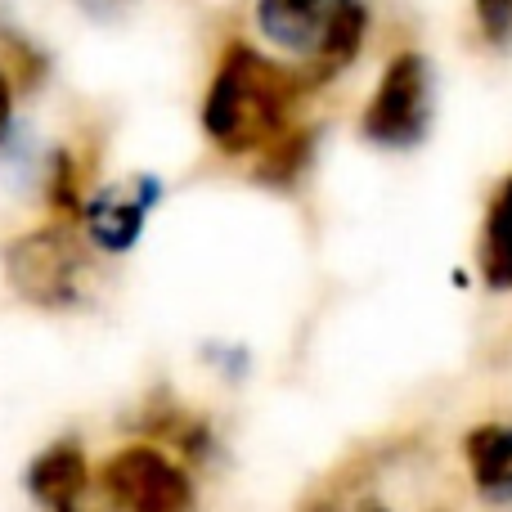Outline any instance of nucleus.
I'll list each match as a JSON object with an SVG mask.
<instances>
[{"mask_svg":"<svg viewBox=\"0 0 512 512\" xmlns=\"http://www.w3.org/2000/svg\"><path fill=\"white\" fill-rule=\"evenodd\" d=\"M256 27L283 54H297L310 81H328L360 54L369 0H256Z\"/></svg>","mask_w":512,"mask_h":512,"instance_id":"nucleus-2","label":"nucleus"},{"mask_svg":"<svg viewBox=\"0 0 512 512\" xmlns=\"http://www.w3.org/2000/svg\"><path fill=\"white\" fill-rule=\"evenodd\" d=\"M481 499L512 504V423H481L463 441Z\"/></svg>","mask_w":512,"mask_h":512,"instance_id":"nucleus-8","label":"nucleus"},{"mask_svg":"<svg viewBox=\"0 0 512 512\" xmlns=\"http://www.w3.org/2000/svg\"><path fill=\"white\" fill-rule=\"evenodd\" d=\"M432 99V63L414 50L396 54L364 108V140L382 149H414L432 126Z\"/></svg>","mask_w":512,"mask_h":512,"instance_id":"nucleus-4","label":"nucleus"},{"mask_svg":"<svg viewBox=\"0 0 512 512\" xmlns=\"http://www.w3.org/2000/svg\"><path fill=\"white\" fill-rule=\"evenodd\" d=\"M369 512H382V508H369Z\"/></svg>","mask_w":512,"mask_h":512,"instance_id":"nucleus-14","label":"nucleus"},{"mask_svg":"<svg viewBox=\"0 0 512 512\" xmlns=\"http://www.w3.org/2000/svg\"><path fill=\"white\" fill-rule=\"evenodd\" d=\"M301 81L283 63L256 54L252 45H230L212 77L203 104V131L221 153L265 149L274 135H283Z\"/></svg>","mask_w":512,"mask_h":512,"instance_id":"nucleus-1","label":"nucleus"},{"mask_svg":"<svg viewBox=\"0 0 512 512\" xmlns=\"http://www.w3.org/2000/svg\"><path fill=\"white\" fill-rule=\"evenodd\" d=\"M472 5H477V23L490 41H512V0H472Z\"/></svg>","mask_w":512,"mask_h":512,"instance_id":"nucleus-11","label":"nucleus"},{"mask_svg":"<svg viewBox=\"0 0 512 512\" xmlns=\"http://www.w3.org/2000/svg\"><path fill=\"white\" fill-rule=\"evenodd\" d=\"M265 167L256 171L261 180H270V185H283V180H292L301 171V162H306L310 153V140L306 135H274L270 144H265Z\"/></svg>","mask_w":512,"mask_h":512,"instance_id":"nucleus-10","label":"nucleus"},{"mask_svg":"<svg viewBox=\"0 0 512 512\" xmlns=\"http://www.w3.org/2000/svg\"><path fill=\"white\" fill-rule=\"evenodd\" d=\"M9 108H14V90H9V77L0 72V140L9 131Z\"/></svg>","mask_w":512,"mask_h":512,"instance_id":"nucleus-13","label":"nucleus"},{"mask_svg":"<svg viewBox=\"0 0 512 512\" xmlns=\"http://www.w3.org/2000/svg\"><path fill=\"white\" fill-rule=\"evenodd\" d=\"M104 490L122 512H185L189 477L153 445H131L104 463Z\"/></svg>","mask_w":512,"mask_h":512,"instance_id":"nucleus-5","label":"nucleus"},{"mask_svg":"<svg viewBox=\"0 0 512 512\" xmlns=\"http://www.w3.org/2000/svg\"><path fill=\"white\" fill-rule=\"evenodd\" d=\"M162 203V180L153 176H131L117 180V185L99 189L86 203V230L90 243H99L104 252H126L135 248L149 212Z\"/></svg>","mask_w":512,"mask_h":512,"instance_id":"nucleus-6","label":"nucleus"},{"mask_svg":"<svg viewBox=\"0 0 512 512\" xmlns=\"http://www.w3.org/2000/svg\"><path fill=\"white\" fill-rule=\"evenodd\" d=\"M126 5H131V0H81V9L95 14V18H117Z\"/></svg>","mask_w":512,"mask_h":512,"instance_id":"nucleus-12","label":"nucleus"},{"mask_svg":"<svg viewBox=\"0 0 512 512\" xmlns=\"http://www.w3.org/2000/svg\"><path fill=\"white\" fill-rule=\"evenodd\" d=\"M86 454L77 441H59L27 468V490L45 512H72L77 499L86 495Z\"/></svg>","mask_w":512,"mask_h":512,"instance_id":"nucleus-7","label":"nucleus"},{"mask_svg":"<svg viewBox=\"0 0 512 512\" xmlns=\"http://www.w3.org/2000/svg\"><path fill=\"white\" fill-rule=\"evenodd\" d=\"M5 279L23 301L41 310L81 306L90 288V261L63 230H32L5 252Z\"/></svg>","mask_w":512,"mask_h":512,"instance_id":"nucleus-3","label":"nucleus"},{"mask_svg":"<svg viewBox=\"0 0 512 512\" xmlns=\"http://www.w3.org/2000/svg\"><path fill=\"white\" fill-rule=\"evenodd\" d=\"M481 274H486L490 288H512V176L504 180L495 207H490L486 243H481Z\"/></svg>","mask_w":512,"mask_h":512,"instance_id":"nucleus-9","label":"nucleus"}]
</instances>
